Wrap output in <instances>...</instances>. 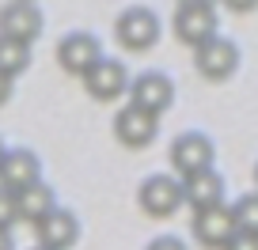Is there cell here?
Listing matches in <instances>:
<instances>
[{
  "mask_svg": "<svg viewBox=\"0 0 258 250\" xmlns=\"http://www.w3.org/2000/svg\"><path fill=\"white\" fill-rule=\"evenodd\" d=\"M171 31L182 46L198 49L202 42H209L217 34V8L213 4H178L175 19H171Z\"/></svg>",
  "mask_w": 258,
  "mask_h": 250,
  "instance_id": "7",
  "label": "cell"
},
{
  "mask_svg": "<svg viewBox=\"0 0 258 250\" xmlns=\"http://www.w3.org/2000/svg\"><path fill=\"white\" fill-rule=\"evenodd\" d=\"M228 12H235V16H247V12H254L258 8V0H220Z\"/></svg>",
  "mask_w": 258,
  "mask_h": 250,
  "instance_id": "21",
  "label": "cell"
},
{
  "mask_svg": "<svg viewBox=\"0 0 258 250\" xmlns=\"http://www.w3.org/2000/svg\"><path fill=\"white\" fill-rule=\"evenodd\" d=\"M4 152H8V148H4V140H0V163H4Z\"/></svg>",
  "mask_w": 258,
  "mask_h": 250,
  "instance_id": "25",
  "label": "cell"
},
{
  "mask_svg": "<svg viewBox=\"0 0 258 250\" xmlns=\"http://www.w3.org/2000/svg\"><path fill=\"white\" fill-rule=\"evenodd\" d=\"M46 27V16H42L38 4L31 0H8L0 4V34L8 38H19V42H34Z\"/></svg>",
  "mask_w": 258,
  "mask_h": 250,
  "instance_id": "12",
  "label": "cell"
},
{
  "mask_svg": "<svg viewBox=\"0 0 258 250\" xmlns=\"http://www.w3.org/2000/svg\"><path fill=\"white\" fill-rule=\"evenodd\" d=\"M190 231H194V239L202 242L205 250H224V242L239 231V227H235V216H232V205L198 209L194 220H190Z\"/></svg>",
  "mask_w": 258,
  "mask_h": 250,
  "instance_id": "9",
  "label": "cell"
},
{
  "mask_svg": "<svg viewBox=\"0 0 258 250\" xmlns=\"http://www.w3.org/2000/svg\"><path fill=\"white\" fill-rule=\"evenodd\" d=\"M178 4H213V0H178Z\"/></svg>",
  "mask_w": 258,
  "mask_h": 250,
  "instance_id": "24",
  "label": "cell"
},
{
  "mask_svg": "<svg viewBox=\"0 0 258 250\" xmlns=\"http://www.w3.org/2000/svg\"><path fill=\"white\" fill-rule=\"evenodd\" d=\"M137 205L145 216L152 220H167L182 209V178L175 175H148L137 190Z\"/></svg>",
  "mask_w": 258,
  "mask_h": 250,
  "instance_id": "3",
  "label": "cell"
},
{
  "mask_svg": "<svg viewBox=\"0 0 258 250\" xmlns=\"http://www.w3.org/2000/svg\"><path fill=\"white\" fill-rule=\"evenodd\" d=\"M254 186H258V163H254Z\"/></svg>",
  "mask_w": 258,
  "mask_h": 250,
  "instance_id": "26",
  "label": "cell"
},
{
  "mask_svg": "<svg viewBox=\"0 0 258 250\" xmlns=\"http://www.w3.org/2000/svg\"><path fill=\"white\" fill-rule=\"evenodd\" d=\"M194 68L209 84L232 80L235 68H239V46L232 38H224V34H213L209 42H202V46L194 49Z\"/></svg>",
  "mask_w": 258,
  "mask_h": 250,
  "instance_id": "4",
  "label": "cell"
},
{
  "mask_svg": "<svg viewBox=\"0 0 258 250\" xmlns=\"http://www.w3.org/2000/svg\"><path fill=\"white\" fill-rule=\"evenodd\" d=\"M0 250H16V239H12L8 227H0Z\"/></svg>",
  "mask_w": 258,
  "mask_h": 250,
  "instance_id": "23",
  "label": "cell"
},
{
  "mask_svg": "<svg viewBox=\"0 0 258 250\" xmlns=\"http://www.w3.org/2000/svg\"><path fill=\"white\" fill-rule=\"evenodd\" d=\"M12 88H16V80H12L8 72H0V106H4V103L12 99Z\"/></svg>",
  "mask_w": 258,
  "mask_h": 250,
  "instance_id": "22",
  "label": "cell"
},
{
  "mask_svg": "<svg viewBox=\"0 0 258 250\" xmlns=\"http://www.w3.org/2000/svg\"><path fill=\"white\" fill-rule=\"evenodd\" d=\"M145 250H186V242L178 239V235H160V239H152Z\"/></svg>",
  "mask_w": 258,
  "mask_h": 250,
  "instance_id": "20",
  "label": "cell"
},
{
  "mask_svg": "<svg viewBox=\"0 0 258 250\" xmlns=\"http://www.w3.org/2000/svg\"><path fill=\"white\" fill-rule=\"evenodd\" d=\"M34 250H46V246H34Z\"/></svg>",
  "mask_w": 258,
  "mask_h": 250,
  "instance_id": "27",
  "label": "cell"
},
{
  "mask_svg": "<svg viewBox=\"0 0 258 250\" xmlns=\"http://www.w3.org/2000/svg\"><path fill=\"white\" fill-rule=\"evenodd\" d=\"M114 38L125 53H145L160 42V16L145 4H129L118 19H114Z\"/></svg>",
  "mask_w": 258,
  "mask_h": 250,
  "instance_id": "1",
  "label": "cell"
},
{
  "mask_svg": "<svg viewBox=\"0 0 258 250\" xmlns=\"http://www.w3.org/2000/svg\"><path fill=\"white\" fill-rule=\"evenodd\" d=\"M232 216H235V227H239V231L258 235V190L254 194H243L239 201L232 205Z\"/></svg>",
  "mask_w": 258,
  "mask_h": 250,
  "instance_id": "17",
  "label": "cell"
},
{
  "mask_svg": "<svg viewBox=\"0 0 258 250\" xmlns=\"http://www.w3.org/2000/svg\"><path fill=\"white\" fill-rule=\"evenodd\" d=\"M156 133H160V118L141 110V106H133V103H125L114 114V140H118L121 148H129V152L148 148L156 140Z\"/></svg>",
  "mask_w": 258,
  "mask_h": 250,
  "instance_id": "6",
  "label": "cell"
},
{
  "mask_svg": "<svg viewBox=\"0 0 258 250\" xmlns=\"http://www.w3.org/2000/svg\"><path fill=\"white\" fill-rule=\"evenodd\" d=\"M34 235H38V246H46V250H73L80 242V216L73 209H57L53 205L34 224Z\"/></svg>",
  "mask_w": 258,
  "mask_h": 250,
  "instance_id": "10",
  "label": "cell"
},
{
  "mask_svg": "<svg viewBox=\"0 0 258 250\" xmlns=\"http://www.w3.org/2000/svg\"><path fill=\"white\" fill-rule=\"evenodd\" d=\"M224 194H228L224 175L213 171V167L202 171V175L182 178V205H190L194 212H198V209H209V205H224Z\"/></svg>",
  "mask_w": 258,
  "mask_h": 250,
  "instance_id": "14",
  "label": "cell"
},
{
  "mask_svg": "<svg viewBox=\"0 0 258 250\" xmlns=\"http://www.w3.org/2000/svg\"><path fill=\"white\" fill-rule=\"evenodd\" d=\"M99 57H103V46H99V38L88 34V31H73V34H64V38L57 42V65L69 76H84Z\"/></svg>",
  "mask_w": 258,
  "mask_h": 250,
  "instance_id": "11",
  "label": "cell"
},
{
  "mask_svg": "<svg viewBox=\"0 0 258 250\" xmlns=\"http://www.w3.org/2000/svg\"><path fill=\"white\" fill-rule=\"evenodd\" d=\"M125 91H129V103L141 106V110H148V114H156V118L167 114L171 103H175V80H171L167 72H156V68L133 76Z\"/></svg>",
  "mask_w": 258,
  "mask_h": 250,
  "instance_id": "5",
  "label": "cell"
},
{
  "mask_svg": "<svg viewBox=\"0 0 258 250\" xmlns=\"http://www.w3.org/2000/svg\"><path fill=\"white\" fill-rule=\"evenodd\" d=\"M42 178V159L31 152V148H8L4 152V163H0V186L4 190H23V186L38 182Z\"/></svg>",
  "mask_w": 258,
  "mask_h": 250,
  "instance_id": "13",
  "label": "cell"
},
{
  "mask_svg": "<svg viewBox=\"0 0 258 250\" xmlns=\"http://www.w3.org/2000/svg\"><path fill=\"white\" fill-rule=\"evenodd\" d=\"M19 224V209H16V194H12V190H4V186H0V227H16Z\"/></svg>",
  "mask_w": 258,
  "mask_h": 250,
  "instance_id": "18",
  "label": "cell"
},
{
  "mask_svg": "<svg viewBox=\"0 0 258 250\" xmlns=\"http://www.w3.org/2000/svg\"><path fill=\"white\" fill-rule=\"evenodd\" d=\"M27 68H31V42L0 34V72H8L12 80H16V76H23Z\"/></svg>",
  "mask_w": 258,
  "mask_h": 250,
  "instance_id": "16",
  "label": "cell"
},
{
  "mask_svg": "<svg viewBox=\"0 0 258 250\" xmlns=\"http://www.w3.org/2000/svg\"><path fill=\"white\" fill-rule=\"evenodd\" d=\"M53 205H57V197H53V190H49L42 178H38V182H31V186H23V190H16L19 220H27V224H38Z\"/></svg>",
  "mask_w": 258,
  "mask_h": 250,
  "instance_id": "15",
  "label": "cell"
},
{
  "mask_svg": "<svg viewBox=\"0 0 258 250\" xmlns=\"http://www.w3.org/2000/svg\"><path fill=\"white\" fill-rule=\"evenodd\" d=\"M167 159H171V167H175L178 178H190V175H202V171L213 167V159H217V148H213V140L205 137V133L186 129V133H178V137L171 140Z\"/></svg>",
  "mask_w": 258,
  "mask_h": 250,
  "instance_id": "2",
  "label": "cell"
},
{
  "mask_svg": "<svg viewBox=\"0 0 258 250\" xmlns=\"http://www.w3.org/2000/svg\"><path fill=\"white\" fill-rule=\"evenodd\" d=\"M80 80H84V91H88L95 103H114V99L125 95V88H129V72H125V65H121L118 57H99Z\"/></svg>",
  "mask_w": 258,
  "mask_h": 250,
  "instance_id": "8",
  "label": "cell"
},
{
  "mask_svg": "<svg viewBox=\"0 0 258 250\" xmlns=\"http://www.w3.org/2000/svg\"><path fill=\"white\" fill-rule=\"evenodd\" d=\"M224 250H258V235L254 231H235L232 239L224 242Z\"/></svg>",
  "mask_w": 258,
  "mask_h": 250,
  "instance_id": "19",
  "label": "cell"
}]
</instances>
